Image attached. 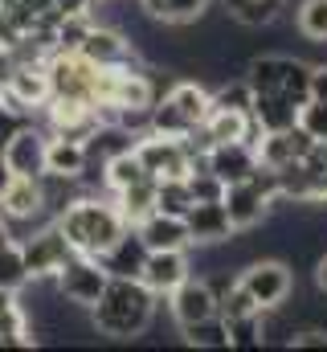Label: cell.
I'll return each instance as SVG.
<instances>
[{"instance_id": "1", "label": "cell", "mask_w": 327, "mask_h": 352, "mask_svg": "<svg viewBox=\"0 0 327 352\" xmlns=\"http://www.w3.org/2000/svg\"><path fill=\"white\" fill-rule=\"evenodd\" d=\"M160 295L144 287V278H111L102 299L90 307V328L106 340H135L152 328Z\"/></svg>"}, {"instance_id": "2", "label": "cell", "mask_w": 327, "mask_h": 352, "mask_svg": "<svg viewBox=\"0 0 327 352\" xmlns=\"http://www.w3.org/2000/svg\"><path fill=\"white\" fill-rule=\"evenodd\" d=\"M58 226H62L66 242L74 246V254H86V258H102L131 230L123 209L115 205V197H102V192H82L58 217Z\"/></svg>"}, {"instance_id": "3", "label": "cell", "mask_w": 327, "mask_h": 352, "mask_svg": "<svg viewBox=\"0 0 327 352\" xmlns=\"http://www.w3.org/2000/svg\"><path fill=\"white\" fill-rule=\"evenodd\" d=\"M209 111H213V90L192 82V78H176L152 107V131L184 140L188 131L205 127Z\"/></svg>"}, {"instance_id": "4", "label": "cell", "mask_w": 327, "mask_h": 352, "mask_svg": "<svg viewBox=\"0 0 327 352\" xmlns=\"http://www.w3.org/2000/svg\"><path fill=\"white\" fill-rule=\"evenodd\" d=\"M45 70H49V98H78V102H102V90H106V70L86 62L82 54H49L45 58Z\"/></svg>"}, {"instance_id": "5", "label": "cell", "mask_w": 327, "mask_h": 352, "mask_svg": "<svg viewBox=\"0 0 327 352\" xmlns=\"http://www.w3.org/2000/svg\"><path fill=\"white\" fill-rule=\"evenodd\" d=\"M21 250H25V263H29L33 283H54L58 270L74 258V246L66 242V234H62L58 221H45L41 230H33L29 238H21Z\"/></svg>"}, {"instance_id": "6", "label": "cell", "mask_w": 327, "mask_h": 352, "mask_svg": "<svg viewBox=\"0 0 327 352\" xmlns=\"http://www.w3.org/2000/svg\"><path fill=\"white\" fill-rule=\"evenodd\" d=\"M238 283L253 295L258 307H282L295 295V274L282 258H249L238 270Z\"/></svg>"}, {"instance_id": "7", "label": "cell", "mask_w": 327, "mask_h": 352, "mask_svg": "<svg viewBox=\"0 0 327 352\" xmlns=\"http://www.w3.org/2000/svg\"><path fill=\"white\" fill-rule=\"evenodd\" d=\"M106 283H111L106 266L98 263V258H86V254H74L70 263L58 270V278H54L58 295H62L70 307H82V311H90V307L102 299Z\"/></svg>"}, {"instance_id": "8", "label": "cell", "mask_w": 327, "mask_h": 352, "mask_svg": "<svg viewBox=\"0 0 327 352\" xmlns=\"http://www.w3.org/2000/svg\"><path fill=\"white\" fill-rule=\"evenodd\" d=\"M0 98L12 111H21L25 119H33V111H45V102H49V70H45V62H16V70L0 87Z\"/></svg>"}, {"instance_id": "9", "label": "cell", "mask_w": 327, "mask_h": 352, "mask_svg": "<svg viewBox=\"0 0 327 352\" xmlns=\"http://www.w3.org/2000/svg\"><path fill=\"white\" fill-rule=\"evenodd\" d=\"M78 54L86 62L102 66V70H119V66H127V62L139 58V50L131 45V37L119 25H106V21H94L90 25V33H86V41L78 45Z\"/></svg>"}, {"instance_id": "10", "label": "cell", "mask_w": 327, "mask_h": 352, "mask_svg": "<svg viewBox=\"0 0 327 352\" xmlns=\"http://www.w3.org/2000/svg\"><path fill=\"white\" fill-rule=\"evenodd\" d=\"M135 156L144 160V168L164 180V176H188V148L180 135H160V131H148L135 140Z\"/></svg>"}, {"instance_id": "11", "label": "cell", "mask_w": 327, "mask_h": 352, "mask_svg": "<svg viewBox=\"0 0 327 352\" xmlns=\"http://www.w3.org/2000/svg\"><path fill=\"white\" fill-rule=\"evenodd\" d=\"M168 311H172L176 328H184V324H196V320H205V316H217L221 307H217V295H213L209 278H205V274H188V278L168 295Z\"/></svg>"}, {"instance_id": "12", "label": "cell", "mask_w": 327, "mask_h": 352, "mask_svg": "<svg viewBox=\"0 0 327 352\" xmlns=\"http://www.w3.org/2000/svg\"><path fill=\"white\" fill-rule=\"evenodd\" d=\"M45 152H49V131L37 127L33 119L4 144V160L16 176H41L45 173Z\"/></svg>"}, {"instance_id": "13", "label": "cell", "mask_w": 327, "mask_h": 352, "mask_svg": "<svg viewBox=\"0 0 327 352\" xmlns=\"http://www.w3.org/2000/svg\"><path fill=\"white\" fill-rule=\"evenodd\" d=\"M225 213L234 221V230H258L262 221H270L274 213V201L253 184V180H238V184H225Z\"/></svg>"}, {"instance_id": "14", "label": "cell", "mask_w": 327, "mask_h": 352, "mask_svg": "<svg viewBox=\"0 0 327 352\" xmlns=\"http://www.w3.org/2000/svg\"><path fill=\"white\" fill-rule=\"evenodd\" d=\"M184 226L192 234V246H225L238 234L225 213V201H192V209L184 213Z\"/></svg>"}, {"instance_id": "15", "label": "cell", "mask_w": 327, "mask_h": 352, "mask_svg": "<svg viewBox=\"0 0 327 352\" xmlns=\"http://www.w3.org/2000/svg\"><path fill=\"white\" fill-rule=\"evenodd\" d=\"M192 274V263H188V250H148V258H144V270H139V278H144V287L148 291H156L160 299H168L184 278Z\"/></svg>"}, {"instance_id": "16", "label": "cell", "mask_w": 327, "mask_h": 352, "mask_svg": "<svg viewBox=\"0 0 327 352\" xmlns=\"http://www.w3.org/2000/svg\"><path fill=\"white\" fill-rule=\"evenodd\" d=\"M311 144H315V140H311L299 123L286 127V131H266L262 144H258V164H266V168H286V164L303 160Z\"/></svg>"}, {"instance_id": "17", "label": "cell", "mask_w": 327, "mask_h": 352, "mask_svg": "<svg viewBox=\"0 0 327 352\" xmlns=\"http://www.w3.org/2000/svg\"><path fill=\"white\" fill-rule=\"evenodd\" d=\"M139 238L148 250H192V234L184 226V217H172V213H148L139 226Z\"/></svg>"}, {"instance_id": "18", "label": "cell", "mask_w": 327, "mask_h": 352, "mask_svg": "<svg viewBox=\"0 0 327 352\" xmlns=\"http://www.w3.org/2000/svg\"><path fill=\"white\" fill-rule=\"evenodd\" d=\"M209 173H217L225 184L249 180V176L258 173V148H249L242 140H234V144H213V148H209Z\"/></svg>"}, {"instance_id": "19", "label": "cell", "mask_w": 327, "mask_h": 352, "mask_svg": "<svg viewBox=\"0 0 327 352\" xmlns=\"http://www.w3.org/2000/svg\"><path fill=\"white\" fill-rule=\"evenodd\" d=\"M144 258H148V246H144V238H139V230L131 226L98 263L106 266V274L111 278H139V270H144Z\"/></svg>"}, {"instance_id": "20", "label": "cell", "mask_w": 327, "mask_h": 352, "mask_svg": "<svg viewBox=\"0 0 327 352\" xmlns=\"http://www.w3.org/2000/svg\"><path fill=\"white\" fill-rule=\"evenodd\" d=\"M253 119L262 123V131H286V127H295L299 123V107L282 94V90H262V94H253Z\"/></svg>"}, {"instance_id": "21", "label": "cell", "mask_w": 327, "mask_h": 352, "mask_svg": "<svg viewBox=\"0 0 327 352\" xmlns=\"http://www.w3.org/2000/svg\"><path fill=\"white\" fill-rule=\"evenodd\" d=\"M135 140H139V135H131V131L119 127V123H98V127L90 131V140H86V156L98 160V164H106V160H115V156H123V152H135Z\"/></svg>"}, {"instance_id": "22", "label": "cell", "mask_w": 327, "mask_h": 352, "mask_svg": "<svg viewBox=\"0 0 327 352\" xmlns=\"http://www.w3.org/2000/svg\"><path fill=\"white\" fill-rule=\"evenodd\" d=\"M148 8V16H156L160 25H172V29H184V25H196L217 0H139Z\"/></svg>"}, {"instance_id": "23", "label": "cell", "mask_w": 327, "mask_h": 352, "mask_svg": "<svg viewBox=\"0 0 327 352\" xmlns=\"http://www.w3.org/2000/svg\"><path fill=\"white\" fill-rule=\"evenodd\" d=\"M221 4V12L229 16V21H238L245 29H266V25H274L278 16H282V8H286V0H217Z\"/></svg>"}, {"instance_id": "24", "label": "cell", "mask_w": 327, "mask_h": 352, "mask_svg": "<svg viewBox=\"0 0 327 352\" xmlns=\"http://www.w3.org/2000/svg\"><path fill=\"white\" fill-rule=\"evenodd\" d=\"M90 164L86 144L70 140V135H49V152H45V173L58 176H82V168Z\"/></svg>"}, {"instance_id": "25", "label": "cell", "mask_w": 327, "mask_h": 352, "mask_svg": "<svg viewBox=\"0 0 327 352\" xmlns=\"http://www.w3.org/2000/svg\"><path fill=\"white\" fill-rule=\"evenodd\" d=\"M115 205L123 209L127 226H139L148 213H156V176H148V180H139V184L119 188V192H115Z\"/></svg>"}, {"instance_id": "26", "label": "cell", "mask_w": 327, "mask_h": 352, "mask_svg": "<svg viewBox=\"0 0 327 352\" xmlns=\"http://www.w3.org/2000/svg\"><path fill=\"white\" fill-rule=\"evenodd\" d=\"M303 176H307V209L327 205V140H315L303 156Z\"/></svg>"}, {"instance_id": "27", "label": "cell", "mask_w": 327, "mask_h": 352, "mask_svg": "<svg viewBox=\"0 0 327 352\" xmlns=\"http://www.w3.org/2000/svg\"><path fill=\"white\" fill-rule=\"evenodd\" d=\"M180 336H184V344H192V349H229V320L217 311V316H205V320H196V324H184Z\"/></svg>"}, {"instance_id": "28", "label": "cell", "mask_w": 327, "mask_h": 352, "mask_svg": "<svg viewBox=\"0 0 327 352\" xmlns=\"http://www.w3.org/2000/svg\"><path fill=\"white\" fill-rule=\"evenodd\" d=\"M192 188H188V176H164L156 180V209L172 213V217H184L192 209Z\"/></svg>"}, {"instance_id": "29", "label": "cell", "mask_w": 327, "mask_h": 352, "mask_svg": "<svg viewBox=\"0 0 327 352\" xmlns=\"http://www.w3.org/2000/svg\"><path fill=\"white\" fill-rule=\"evenodd\" d=\"M29 283H33V274H29V263H25L21 242L0 246V287H4V291H25Z\"/></svg>"}, {"instance_id": "30", "label": "cell", "mask_w": 327, "mask_h": 352, "mask_svg": "<svg viewBox=\"0 0 327 352\" xmlns=\"http://www.w3.org/2000/svg\"><path fill=\"white\" fill-rule=\"evenodd\" d=\"M295 29H299L311 45H327V0H299Z\"/></svg>"}, {"instance_id": "31", "label": "cell", "mask_w": 327, "mask_h": 352, "mask_svg": "<svg viewBox=\"0 0 327 352\" xmlns=\"http://www.w3.org/2000/svg\"><path fill=\"white\" fill-rule=\"evenodd\" d=\"M148 168H144V160L135 156V152H123V156H115V160H106V188L111 192H119V188H127V184H139V180H148Z\"/></svg>"}, {"instance_id": "32", "label": "cell", "mask_w": 327, "mask_h": 352, "mask_svg": "<svg viewBox=\"0 0 327 352\" xmlns=\"http://www.w3.org/2000/svg\"><path fill=\"white\" fill-rule=\"evenodd\" d=\"M266 332H262V311H249L229 320V349H262Z\"/></svg>"}, {"instance_id": "33", "label": "cell", "mask_w": 327, "mask_h": 352, "mask_svg": "<svg viewBox=\"0 0 327 352\" xmlns=\"http://www.w3.org/2000/svg\"><path fill=\"white\" fill-rule=\"evenodd\" d=\"M213 107H229V111H249L253 107V90L245 78H229L221 87H213Z\"/></svg>"}, {"instance_id": "34", "label": "cell", "mask_w": 327, "mask_h": 352, "mask_svg": "<svg viewBox=\"0 0 327 352\" xmlns=\"http://www.w3.org/2000/svg\"><path fill=\"white\" fill-rule=\"evenodd\" d=\"M299 127L311 140H327V98H307L299 107Z\"/></svg>"}, {"instance_id": "35", "label": "cell", "mask_w": 327, "mask_h": 352, "mask_svg": "<svg viewBox=\"0 0 327 352\" xmlns=\"http://www.w3.org/2000/svg\"><path fill=\"white\" fill-rule=\"evenodd\" d=\"M217 307H221V316H225V320H238V316H249V311H262V307L253 303V295L245 291L242 283H234V287L221 295V303H217Z\"/></svg>"}, {"instance_id": "36", "label": "cell", "mask_w": 327, "mask_h": 352, "mask_svg": "<svg viewBox=\"0 0 327 352\" xmlns=\"http://www.w3.org/2000/svg\"><path fill=\"white\" fill-rule=\"evenodd\" d=\"M188 188H192L196 201H221V197H225V180H221L217 173H209V168L188 173Z\"/></svg>"}, {"instance_id": "37", "label": "cell", "mask_w": 327, "mask_h": 352, "mask_svg": "<svg viewBox=\"0 0 327 352\" xmlns=\"http://www.w3.org/2000/svg\"><path fill=\"white\" fill-rule=\"evenodd\" d=\"M25 123H29V119H25L21 111H12V107L0 98V152H4V144H8V140H12V135L25 127Z\"/></svg>"}, {"instance_id": "38", "label": "cell", "mask_w": 327, "mask_h": 352, "mask_svg": "<svg viewBox=\"0 0 327 352\" xmlns=\"http://www.w3.org/2000/svg\"><path fill=\"white\" fill-rule=\"evenodd\" d=\"M311 98H327V62L311 66Z\"/></svg>"}, {"instance_id": "39", "label": "cell", "mask_w": 327, "mask_h": 352, "mask_svg": "<svg viewBox=\"0 0 327 352\" xmlns=\"http://www.w3.org/2000/svg\"><path fill=\"white\" fill-rule=\"evenodd\" d=\"M54 8L70 16V12H90V8H94V0H54Z\"/></svg>"}, {"instance_id": "40", "label": "cell", "mask_w": 327, "mask_h": 352, "mask_svg": "<svg viewBox=\"0 0 327 352\" xmlns=\"http://www.w3.org/2000/svg\"><path fill=\"white\" fill-rule=\"evenodd\" d=\"M315 287L327 295V250L319 254V263H315Z\"/></svg>"}, {"instance_id": "41", "label": "cell", "mask_w": 327, "mask_h": 352, "mask_svg": "<svg viewBox=\"0 0 327 352\" xmlns=\"http://www.w3.org/2000/svg\"><path fill=\"white\" fill-rule=\"evenodd\" d=\"M8 180H12V168H8V160H4V152H0V192L8 188Z\"/></svg>"}, {"instance_id": "42", "label": "cell", "mask_w": 327, "mask_h": 352, "mask_svg": "<svg viewBox=\"0 0 327 352\" xmlns=\"http://www.w3.org/2000/svg\"><path fill=\"white\" fill-rule=\"evenodd\" d=\"M8 303H16V291H4V287H0V311H4Z\"/></svg>"}]
</instances>
